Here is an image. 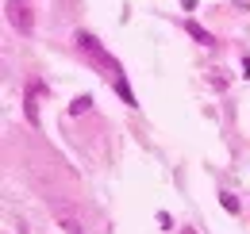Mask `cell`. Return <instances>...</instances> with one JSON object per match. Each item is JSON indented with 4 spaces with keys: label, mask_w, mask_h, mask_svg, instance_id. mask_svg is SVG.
<instances>
[{
    "label": "cell",
    "mask_w": 250,
    "mask_h": 234,
    "mask_svg": "<svg viewBox=\"0 0 250 234\" xmlns=\"http://www.w3.org/2000/svg\"><path fill=\"white\" fill-rule=\"evenodd\" d=\"M8 20H12V27L20 31V35H31V27H35L31 8H27L23 0H12V4H8Z\"/></svg>",
    "instance_id": "2"
},
{
    "label": "cell",
    "mask_w": 250,
    "mask_h": 234,
    "mask_svg": "<svg viewBox=\"0 0 250 234\" xmlns=\"http://www.w3.org/2000/svg\"><path fill=\"white\" fill-rule=\"evenodd\" d=\"M243 77H250V58H243Z\"/></svg>",
    "instance_id": "8"
},
{
    "label": "cell",
    "mask_w": 250,
    "mask_h": 234,
    "mask_svg": "<svg viewBox=\"0 0 250 234\" xmlns=\"http://www.w3.org/2000/svg\"><path fill=\"white\" fill-rule=\"evenodd\" d=\"M112 88H116V92L124 96V104H127V108H139V104H135V96H131V88H127V81H124V77H116V81H112Z\"/></svg>",
    "instance_id": "5"
},
{
    "label": "cell",
    "mask_w": 250,
    "mask_h": 234,
    "mask_svg": "<svg viewBox=\"0 0 250 234\" xmlns=\"http://www.w3.org/2000/svg\"><path fill=\"white\" fill-rule=\"evenodd\" d=\"M73 42H77V50H85L93 61H100V65L108 69V81H116V77H120V61H116L108 50H104V46H100V39H96V35H89V31H77V35H73Z\"/></svg>",
    "instance_id": "1"
},
{
    "label": "cell",
    "mask_w": 250,
    "mask_h": 234,
    "mask_svg": "<svg viewBox=\"0 0 250 234\" xmlns=\"http://www.w3.org/2000/svg\"><path fill=\"white\" fill-rule=\"evenodd\" d=\"M219 204H223V211H231V215H239V200H235L231 192H219Z\"/></svg>",
    "instance_id": "7"
},
{
    "label": "cell",
    "mask_w": 250,
    "mask_h": 234,
    "mask_svg": "<svg viewBox=\"0 0 250 234\" xmlns=\"http://www.w3.org/2000/svg\"><path fill=\"white\" fill-rule=\"evenodd\" d=\"M185 31L192 35V39H196V42H200V46H216V39H212L208 31L200 27V23H192V20H188V23H185Z\"/></svg>",
    "instance_id": "3"
},
{
    "label": "cell",
    "mask_w": 250,
    "mask_h": 234,
    "mask_svg": "<svg viewBox=\"0 0 250 234\" xmlns=\"http://www.w3.org/2000/svg\"><path fill=\"white\" fill-rule=\"evenodd\" d=\"M89 108H93V96H77V100L69 104V116H85Z\"/></svg>",
    "instance_id": "6"
},
{
    "label": "cell",
    "mask_w": 250,
    "mask_h": 234,
    "mask_svg": "<svg viewBox=\"0 0 250 234\" xmlns=\"http://www.w3.org/2000/svg\"><path fill=\"white\" fill-rule=\"evenodd\" d=\"M58 223H62V231H65V234H85V227H81V223H77L69 211H58Z\"/></svg>",
    "instance_id": "4"
}]
</instances>
